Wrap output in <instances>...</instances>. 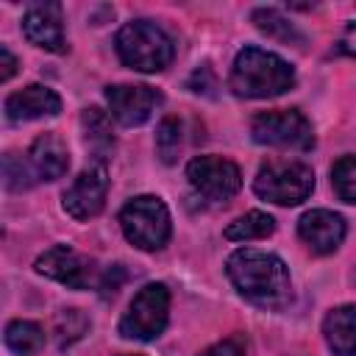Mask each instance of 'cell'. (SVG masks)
I'll use <instances>...</instances> for the list:
<instances>
[{
    "label": "cell",
    "instance_id": "obj_22",
    "mask_svg": "<svg viewBox=\"0 0 356 356\" xmlns=\"http://www.w3.org/2000/svg\"><path fill=\"white\" fill-rule=\"evenodd\" d=\"M331 184L339 200L356 203V156H342L331 170Z\"/></svg>",
    "mask_w": 356,
    "mask_h": 356
},
{
    "label": "cell",
    "instance_id": "obj_13",
    "mask_svg": "<svg viewBox=\"0 0 356 356\" xmlns=\"http://www.w3.org/2000/svg\"><path fill=\"white\" fill-rule=\"evenodd\" d=\"M300 239L320 256L334 253L345 239V220L328 209H312L298 220Z\"/></svg>",
    "mask_w": 356,
    "mask_h": 356
},
{
    "label": "cell",
    "instance_id": "obj_15",
    "mask_svg": "<svg viewBox=\"0 0 356 356\" xmlns=\"http://www.w3.org/2000/svg\"><path fill=\"white\" fill-rule=\"evenodd\" d=\"M3 111L11 122H25V120H39V117H56L61 111V97L42 83H31L14 95L6 97Z\"/></svg>",
    "mask_w": 356,
    "mask_h": 356
},
{
    "label": "cell",
    "instance_id": "obj_23",
    "mask_svg": "<svg viewBox=\"0 0 356 356\" xmlns=\"http://www.w3.org/2000/svg\"><path fill=\"white\" fill-rule=\"evenodd\" d=\"M3 178H6V186L14 189V192H22L28 186H33V175H31V167L25 159H19L17 153H6L3 156Z\"/></svg>",
    "mask_w": 356,
    "mask_h": 356
},
{
    "label": "cell",
    "instance_id": "obj_11",
    "mask_svg": "<svg viewBox=\"0 0 356 356\" xmlns=\"http://www.w3.org/2000/svg\"><path fill=\"white\" fill-rule=\"evenodd\" d=\"M36 273L44 278H53L70 289H86L92 284V261L72 250L70 245H53L47 248L36 261Z\"/></svg>",
    "mask_w": 356,
    "mask_h": 356
},
{
    "label": "cell",
    "instance_id": "obj_9",
    "mask_svg": "<svg viewBox=\"0 0 356 356\" xmlns=\"http://www.w3.org/2000/svg\"><path fill=\"white\" fill-rule=\"evenodd\" d=\"M106 195H108V172L106 164H92L86 167L61 195V206L70 217L75 220H89L97 217L106 206Z\"/></svg>",
    "mask_w": 356,
    "mask_h": 356
},
{
    "label": "cell",
    "instance_id": "obj_20",
    "mask_svg": "<svg viewBox=\"0 0 356 356\" xmlns=\"http://www.w3.org/2000/svg\"><path fill=\"white\" fill-rule=\"evenodd\" d=\"M275 231V220L264 211H248L242 217H236L228 228H225V239L231 242H250V239H264Z\"/></svg>",
    "mask_w": 356,
    "mask_h": 356
},
{
    "label": "cell",
    "instance_id": "obj_2",
    "mask_svg": "<svg viewBox=\"0 0 356 356\" xmlns=\"http://www.w3.org/2000/svg\"><path fill=\"white\" fill-rule=\"evenodd\" d=\"M228 86L236 97H278L295 86V70L281 56L250 44L236 53Z\"/></svg>",
    "mask_w": 356,
    "mask_h": 356
},
{
    "label": "cell",
    "instance_id": "obj_24",
    "mask_svg": "<svg viewBox=\"0 0 356 356\" xmlns=\"http://www.w3.org/2000/svg\"><path fill=\"white\" fill-rule=\"evenodd\" d=\"M86 328H89V320L83 317L81 309H64L56 317V334H58V342L61 345H70V342L81 339Z\"/></svg>",
    "mask_w": 356,
    "mask_h": 356
},
{
    "label": "cell",
    "instance_id": "obj_14",
    "mask_svg": "<svg viewBox=\"0 0 356 356\" xmlns=\"http://www.w3.org/2000/svg\"><path fill=\"white\" fill-rule=\"evenodd\" d=\"M25 161L31 167L33 181H56L70 170V150L58 134L47 131L31 142Z\"/></svg>",
    "mask_w": 356,
    "mask_h": 356
},
{
    "label": "cell",
    "instance_id": "obj_29",
    "mask_svg": "<svg viewBox=\"0 0 356 356\" xmlns=\"http://www.w3.org/2000/svg\"><path fill=\"white\" fill-rule=\"evenodd\" d=\"M353 281H356V275H353Z\"/></svg>",
    "mask_w": 356,
    "mask_h": 356
},
{
    "label": "cell",
    "instance_id": "obj_12",
    "mask_svg": "<svg viewBox=\"0 0 356 356\" xmlns=\"http://www.w3.org/2000/svg\"><path fill=\"white\" fill-rule=\"evenodd\" d=\"M22 33L31 44L47 53H64V25H61V6L58 3H39L31 6L22 17Z\"/></svg>",
    "mask_w": 356,
    "mask_h": 356
},
{
    "label": "cell",
    "instance_id": "obj_18",
    "mask_svg": "<svg viewBox=\"0 0 356 356\" xmlns=\"http://www.w3.org/2000/svg\"><path fill=\"white\" fill-rule=\"evenodd\" d=\"M6 345L19 356H33L44 345V328L33 320H11L6 325Z\"/></svg>",
    "mask_w": 356,
    "mask_h": 356
},
{
    "label": "cell",
    "instance_id": "obj_5",
    "mask_svg": "<svg viewBox=\"0 0 356 356\" xmlns=\"http://www.w3.org/2000/svg\"><path fill=\"white\" fill-rule=\"evenodd\" d=\"M314 189V172L303 161H267L253 178V192L275 206H298Z\"/></svg>",
    "mask_w": 356,
    "mask_h": 356
},
{
    "label": "cell",
    "instance_id": "obj_21",
    "mask_svg": "<svg viewBox=\"0 0 356 356\" xmlns=\"http://www.w3.org/2000/svg\"><path fill=\"white\" fill-rule=\"evenodd\" d=\"M156 150L161 156L164 164H175L178 161V150H181V122L175 117H164L159 131H156Z\"/></svg>",
    "mask_w": 356,
    "mask_h": 356
},
{
    "label": "cell",
    "instance_id": "obj_17",
    "mask_svg": "<svg viewBox=\"0 0 356 356\" xmlns=\"http://www.w3.org/2000/svg\"><path fill=\"white\" fill-rule=\"evenodd\" d=\"M81 131H83V145L95 156V164H106L114 153V134H111V120L106 111L97 106L83 108L81 114Z\"/></svg>",
    "mask_w": 356,
    "mask_h": 356
},
{
    "label": "cell",
    "instance_id": "obj_4",
    "mask_svg": "<svg viewBox=\"0 0 356 356\" xmlns=\"http://www.w3.org/2000/svg\"><path fill=\"white\" fill-rule=\"evenodd\" d=\"M120 228L125 239L139 250H161L172 231L170 211L156 195H139L128 200L120 211Z\"/></svg>",
    "mask_w": 356,
    "mask_h": 356
},
{
    "label": "cell",
    "instance_id": "obj_7",
    "mask_svg": "<svg viewBox=\"0 0 356 356\" xmlns=\"http://www.w3.org/2000/svg\"><path fill=\"white\" fill-rule=\"evenodd\" d=\"M250 136L259 145L270 147H292V150H312L314 131L312 122L295 108H275L261 111L250 122Z\"/></svg>",
    "mask_w": 356,
    "mask_h": 356
},
{
    "label": "cell",
    "instance_id": "obj_28",
    "mask_svg": "<svg viewBox=\"0 0 356 356\" xmlns=\"http://www.w3.org/2000/svg\"><path fill=\"white\" fill-rule=\"evenodd\" d=\"M14 72H17V58H14L11 50L3 44V47H0V83H6Z\"/></svg>",
    "mask_w": 356,
    "mask_h": 356
},
{
    "label": "cell",
    "instance_id": "obj_19",
    "mask_svg": "<svg viewBox=\"0 0 356 356\" xmlns=\"http://www.w3.org/2000/svg\"><path fill=\"white\" fill-rule=\"evenodd\" d=\"M253 25L267 33L270 39H278V42H289V44H303V33L275 8H256L253 11Z\"/></svg>",
    "mask_w": 356,
    "mask_h": 356
},
{
    "label": "cell",
    "instance_id": "obj_26",
    "mask_svg": "<svg viewBox=\"0 0 356 356\" xmlns=\"http://www.w3.org/2000/svg\"><path fill=\"white\" fill-rule=\"evenodd\" d=\"M337 53L356 58V22L345 25V31H342V36H339V42H337Z\"/></svg>",
    "mask_w": 356,
    "mask_h": 356
},
{
    "label": "cell",
    "instance_id": "obj_25",
    "mask_svg": "<svg viewBox=\"0 0 356 356\" xmlns=\"http://www.w3.org/2000/svg\"><path fill=\"white\" fill-rule=\"evenodd\" d=\"M186 86L192 89V92H203V95H209V89H214V72H211V67L209 64H203V67H197L192 75H189V81H186Z\"/></svg>",
    "mask_w": 356,
    "mask_h": 356
},
{
    "label": "cell",
    "instance_id": "obj_1",
    "mask_svg": "<svg viewBox=\"0 0 356 356\" xmlns=\"http://www.w3.org/2000/svg\"><path fill=\"white\" fill-rule=\"evenodd\" d=\"M225 273L236 292L259 309L281 312L292 300V281L286 264L267 250L239 248L228 256Z\"/></svg>",
    "mask_w": 356,
    "mask_h": 356
},
{
    "label": "cell",
    "instance_id": "obj_16",
    "mask_svg": "<svg viewBox=\"0 0 356 356\" xmlns=\"http://www.w3.org/2000/svg\"><path fill=\"white\" fill-rule=\"evenodd\" d=\"M323 337L334 356H356V306H337L323 320Z\"/></svg>",
    "mask_w": 356,
    "mask_h": 356
},
{
    "label": "cell",
    "instance_id": "obj_27",
    "mask_svg": "<svg viewBox=\"0 0 356 356\" xmlns=\"http://www.w3.org/2000/svg\"><path fill=\"white\" fill-rule=\"evenodd\" d=\"M200 356H245V353H242L239 342H234V339H222V342H217V345L206 348Z\"/></svg>",
    "mask_w": 356,
    "mask_h": 356
},
{
    "label": "cell",
    "instance_id": "obj_8",
    "mask_svg": "<svg viewBox=\"0 0 356 356\" xmlns=\"http://www.w3.org/2000/svg\"><path fill=\"white\" fill-rule=\"evenodd\" d=\"M186 178L206 200H228L242 186V172L231 159L220 156H195L186 164Z\"/></svg>",
    "mask_w": 356,
    "mask_h": 356
},
{
    "label": "cell",
    "instance_id": "obj_10",
    "mask_svg": "<svg viewBox=\"0 0 356 356\" xmlns=\"http://www.w3.org/2000/svg\"><path fill=\"white\" fill-rule=\"evenodd\" d=\"M106 100H108L114 120L134 128V125L147 122L164 97L159 89L145 86V83H114L106 89Z\"/></svg>",
    "mask_w": 356,
    "mask_h": 356
},
{
    "label": "cell",
    "instance_id": "obj_3",
    "mask_svg": "<svg viewBox=\"0 0 356 356\" xmlns=\"http://www.w3.org/2000/svg\"><path fill=\"white\" fill-rule=\"evenodd\" d=\"M117 56L131 70L161 72L172 61L175 47L164 28H159L150 19H134L125 22L117 33Z\"/></svg>",
    "mask_w": 356,
    "mask_h": 356
},
{
    "label": "cell",
    "instance_id": "obj_6",
    "mask_svg": "<svg viewBox=\"0 0 356 356\" xmlns=\"http://www.w3.org/2000/svg\"><path fill=\"white\" fill-rule=\"evenodd\" d=\"M170 320V289L164 284H147L142 286L128 312L120 320V334L125 339H139V342H150L156 339Z\"/></svg>",
    "mask_w": 356,
    "mask_h": 356
}]
</instances>
